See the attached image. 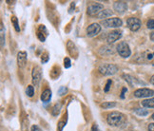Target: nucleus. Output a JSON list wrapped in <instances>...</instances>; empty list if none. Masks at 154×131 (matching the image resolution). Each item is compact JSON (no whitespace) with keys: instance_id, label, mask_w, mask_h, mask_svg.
Here are the masks:
<instances>
[{"instance_id":"37","label":"nucleus","mask_w":154,"mask_h":131,"mask_svg":"<svg viewBox=\"0 0 154 131\" xmlns=\"http://www.w3.org/2000/svg\"><path fill=\"white\" fill-rule=\"evenodd\" d=\"M150 39H151L152 41H154V32H152V33L150 34Z\"/></svg>"},{"instance_id":"17","label":"nucleus","mask_w":154,"mask_h":131,"mask_svg":"<svg viewBox=\"0 0 154 131\" xmlns=\"http://www.w3.org/2000/svg\"><path fill=\"white\" fill-rule=\"evenodd\" d=\"M142 105H143L144 108H154V98L144 100L143 102H142Z\"/></svg>"},{"instance_id":"14","label":"nucleus","mask_w":154,"mask_h":131,"mask_svg":"<svg viewBox=\"0 0 154 131\" xmlns=\"http://www.w3.org/2000/svg\"><path fill=\"white\" fill-rule=\"evenodd\" d=\"M67 47H68V50L69 52L70 55H72L74 57H77V54H78V52H77V49L75 45L70 40L68 41V44H67Z\"/></svg>"},{"instance_id":"29","label":"nucleus","mask_w":154,"mask_h":131,"mask_svg":"<svg viewBox=\"0 0 154 131\" xmlns=\"http://www.w3.org/2000/svg\"><path fill=\"white\" fill-rule=\"evenodd\" d=\"M111 84H112V82H111V80H109L108 82H106V87L104 88V91H105V92H108V91L109 90V88H110V87H111Z\"/></svg>"},{"instance_id":"31","label":"nucleus","mask_w":154,"mask_h":131,"mask_svg":"<svg viewBox=\"0 0 154 131\" xmlns=\"http://www.w3.org/2000/svg\"><path fill=\"white\" fill-rule=\"evenodd\" d=\"M146 26H147V28H149V29H154V20H153V19H150V20L147 21Z\"/></svg>"},{"instance_id":"6","label":"nucleus","mask_w":154,"mask_h":131,"mask_svg":"<svg viewBox=\"0 0 154 131\" xmlns=\"http://www.w3.org/2000/svg\"><path fill=\"white\" fill-rule=\"evenodd\" d=\"M104 9V6L102 4H99V3H96V4H92V5H90L88 7V15H97L100 11H103Z\"/></svg>"},{"instance_id":"16","label":"nucleus","mask_w":154,"mask_h":131,"mask_svg":"<svg viewBox=\"0 0 154 131\" xmlns=\"http://www.w3.org/2000/svg\"><path fill=\"white\" fill-rule=\"evenodd\" d=\"M111 15H112V11L110 10H109V9H106V10L101 11L96 16H97V18H99V19H103V18H108V17H109Z\"/></svg>"},{"instance_id":"26","label":"nucleus","mask_w":154,"mask_h":131,"mask_svg":"<svg viewBox=\"0 0 154 131\" xmlns=\"http://www.w3.org/2000/svg\"><path fill=\"white\" fill-rule=\"evenodd\" d=\"M68 92V88L66 87H60V88L58 89V94L60 95V96H63Z\"/></svg>"},{"instance_id":"36","label":"nucleus","mask_w":154,"mask_h":131,"mask_svg":"<svg viewBox=\"0 0 154 131\" xmlns=\"http://www.w3.org/2000/svg\"><path fill=\"white\" fill-rule=\"evenodd\" d=\"M150 83H151V84L152 85H154V75L151 77V78H150Z\"/></svg>"},{"instance_id":"11","label":"nucleus","mask_w":154,"mask_h":131,"mask_svg":"<svg viewBox=\"0 0 154 131\" xmlns=\"http://www.w3.org/2000/svg\"><path fill=\"white\" fill-rule=\"evenodd\" d=\"M122 37V32L118 31V29H115V31H112L108 34V42L109 43H114L115 41H117L118 39H120Z\"/></svg>"},{"instance_id":"18","label":"nucleus","mask_w":154,"mask_h":131,"mask_svg":"<svg viewBox=\"0 0 154 131\" xmlns=\"http://www.w3.org/2000/svg\"><path fill=\"white\" fill-rule=\"evenodd\" d=\"M123 77L125 78V80L128 83V84H129L130 86H132V87H134L135 84H137V83H139V82L137 81V79L133 78V77H131L130 75H126V74H124Z\"/></svg>"},{"instance_id":"21","label":"nucleus","mask_w":154,"mask_h":131,"mask_svg":"<svg viewBox=\"0 0 154 131\" xmlns=\"http://www.w3.org/2000/svg\"><path fill=\"white\" fill-rule=\"evenodd\" d=\"M116 106V103L115 102H105L103 104H101V108H111Z\"/></svg>"},{"instance_id":"2","label":"nucleus","mask_w":154,"mask_h":131,"mask_svg":"<svg viewBox=\"0 0 154 131\" xmlns=\"http://www.w3.org/2000/svg\"><path fill=\"white\" fill-rule=\"evenodd\" d=\"M99 71L103 75H113L118 71V68L113 64H103L99 67Z\"/></svg>"},{"instance_id":"4","label":"nucleus","mask_w":154,"mask_h":131,"mask_svg":"<svg viewBox=\"0 0 154 131\" xmlns=\"http://www.w3.org/2000/svg\"><path fill=\"white\" fill-rule=\"evenodd\" d=\"M102 24L106 28H119L123 25V22L118 17H113V18H108L104 20Z\"/></svg>"},{"instance_id":"28","label":"nucleus","mask_w":154,"mask_h":131,"mask_svg":"<svg viewBox=\"0 0 154 131\" xmlns=\"http://www.w3.org/2000/svg\"><path fill=\"white\" fill-rule=\"evenodd\" d=\"M49 58H50L49 54L47 52H45L44 54L42 55V57H41V62H42L43 64H45V63H47V62L49 61Z\"/></svg>"},{"instance_id":"10","label":"nucleus","mask_w":154,"mask_h":131,"mask_svg":"<svg viewBox=\"0 0 154 131\" xmlns=\"http://www.w3.org/2000/svg\"><path fill=\"white\" fill-rule=\"evenodd\" d=\"M113 9L118 14H124L128 10V5L125 1H116L113 4Z\"/></svg>"},{"instance_id":"20","label":"nucleus","mask_w":154,"mask_h":131,"mask_svg":"<svg viewBox=\"0 0 154 131\" xmlns=\"http://www.w3.org/2000/svg\"><path fill=\"white\" fill-rule=\"evenodd\" d=\"M11 23L14 24V27L15 29V31L17 32H20V27H19V24H18V19H17L15 16H11Z\"/></svg>"},{"instance_id":"39","label":"nucleus","mask_w":154,"mask_h":131,"mask_svg":"<svg viewBox=\"0 0 154 131\" xmlns=\"http://www.w3.org/2000/svg\"><path fill=\"white\" fill-rule=\"evenodd\" d=\"M151 118L153 119V120H154V113H153V114H152V116H151Z\"/></svg>"},{"instance_id":"35","label":"nucleus","mask_w":154,"mask_h":131,"mask_svg":"<svg viewBox=\"0 0 154 131\" xmlns=\"http://www.w3.org/2000/svg\"><path fill=\"white\" fill-rule=\"evenodd\" d=\"M149 131H154V123L149 124Z\"/></svg>"},{"instance_id":"22","label":"nucleus","mask_w":154,"mask_h":131,"mask_svg":"<svg viewBox=\"0 0 154 131\" xmlns=\"http://www.w3.org/2000/svg\"><path fill=\"white\" fill-rule=\"evenodd\" d=\"M134 112L139 116H146L147 114H149V111H147L146 109H143V108H137V109L134 110Z\"/></svg>"},{"instance_id":"23","label":"nucleus","mask_w":154,"mask_h":131,"mask_svg":"<svg viewBox=\"0 0 154 131\" xmlns=\"http://www.w3.org/2000/svg\"><path fill=\"white\" fill-rule=\"evenodd\" d=\"M26 94L29 97H32L34 94V87L32 86H28V87L26 88Z\"/></svg>"},{"instance_id":"32","label":"nucleus","mask_w":154,"mask_h":131,"mask_svg":"<svg viewBox=\"0 0 154 131\" xmlns=\"http://www.w3.org/2000/svg\"><path fill=\"white\" fill-rule=\"evenodd\" d=\"M127 91H128L127 87H124V88L122 89V93H121V98H122V99L125 98V94H126V92H127Z\"/></svg>"},{"instance_id":"13","label":"nucleus","mask_w":154,"mask_h":131,"mask_svg":"<svg viewBox=\"0 0 154 131\" xmlns=\"http://www.w3.org/2000/svg\"><path fill=\"white\" fill-rule=\"evenodd\" d=\"M27 63V53L25 51H19L17 54V64L20 68H24Z\"/></svg>"},{"instance_id":"15","label":"nucleus","mask_w":154,"mask_h":131,"mask_svg":"<svg viewBox=\"0 0 154 131\" xmlns=\"http://www.w3.org/2000/svg\"><path fill=\"white\" fill-rule=\"evenodd\" d=\"M51 98V90L49 88L45 89V90L41 94V101L43 103H48Z\"/></svg>"},{"instance_id":"8","label":"nucleus","mask_w":154,"mask_h":131,"mask_svg":"<svg viewBox=\"0 0 154 131\" xmlns=\"http://www.w3.org/2000/svg\"><path fill=\"white\" fill-rule=\"evenodd\" d=\"M100 31H101V27L99 26V24L93 23L87 28V34H88V36L92 37L97 35L100 32Z\"/></svg>"},{"instance_id":"33","label":"nucleus","mask_w":154,"mask_h":131,"mask_svg":"<svg viewBox=\"0 0 154 131\" xmlns=\"http://www.w3.org/2000/svg\"><path fill=\"white\" fill-rule=\"evenodd\" d=\"M32 131H42L41 128L38 126H32Z\"/></svg>"},{"instance_id":"25","label":"nucleus","mask_w":154,"mask_h":131,"mask_svg":"<svg viewBox=\"0 0 154 131\" xmlns=\"http://www.w3.org/2000/svg\"><path fill=\"white\" fill-rule=\"evenodd\" d=\"M1 32H0V36H1V47H4L5 45V36H4V26H3V24L1 23Z\"/></svg>"},{"instance_id":"27","label":"nucleus","mask_w":154,"mask_h":131,"mask_svg":"<svg viewBox=\"0 0 154 131\" xmlns=\"http://www.w3.org/2000/svg\"><path fill=\"white\" fill-rule=\"evenodd\" d=\"M70 66H72V62H70L69 58L66 57L64 59V67L66 69H69V68H70Z\"/></svg>"},{"instance_id":"19","label":"nucleus","mask_w":154,"mask_h":131,"mask_svg":"<svg viewBox=\"0 0 154 131\" xmlns=\"http://www.w3.org/2000/svg\"><path fill=\"white\" fill-rule=\"evenodd\" d=\"M61 104H56L54 105V106L51 109V114L53 116H57L59 114V112H60V109H61Z\"/></svg>"},{"instance_id":"38","label":"nucleus","mask_w":154,"mask_h":131,"mask_svg":"<svg viewBox=\"0 0 154 131\" xmlns=\"http://www.w3.org/2000/svg\"><path fill=\"white\" fill-rule=\"evenodd\" d=\"M147 58H149V59H152V54H149V55H147Z\"/></svg>"},{"instance_id":"24","label":"nucleus","mask_w":154,"mask_h":131,"mask_svg":"<svg viewBox=\"0 0 154 131\" xmlns=\"http://www.w3.org/2000/svg\"><path fill=\"white\" fill-rule=\"evenodd\" d=\"M28 127H29V120H28L27 118H25L24 120L22 121L21 130H22V131H28Z\"/></svg>"},{"instance_id":"34","label":"nucleus","mask_w":154,"mask_h":131,"mask_svg":"<svg viewBox=\"0 0 154 131\" xmlns=\"http://www.w3.org/2000/svg\"><path fill=\"white\" fill-rule=\"evenodd\" d=\"M91 131H99V130H98V127H97V126H96L95 123H93V124H92Z\"/></svg>"},{"instance_id":"5","label":"nucleus","mask_w":154,"mask_h":131,"mask_svg":"<svg viewBox=\"0 0 154 131\" xmlns=\"http://www.w3.org/2000/svg\"><path fill=\"white\" fill-rule=\"evenodd\" d=\"M154 91L149 88H140L134 91V96L137 98H145V97H151L153 96Z\"/></svg>"},{"instance_id":"30","label":"nucleus","mask_w":154,"mask_h":131,"mask_svg":"<svg viewBox=\"0 0 154 131\" xmlns=\"http://www.w3.org/2000/svg\"><path fill=\"white\" fill-rule=\"evenodd\" d=\"M65 126H66V122H64V121L59 122V123H58V131H62Z\"/></svg>"},{"instance_id":"9","label":"nucleus","mask_w":154,"mask_h":131,"mask_svg":"<svg viewBox=\"0 0 154 131\" xmlns=\"http://www.w3.org/2000/svg\"><path fill=\"white\" fill-rule=\"evenodd\" d=\"M32 83L35 87H37L39 85V83L41 81V77H42V71L39 67H35L32 69Z\"/></svg>"},{"instance_id":"1","label":"nucleus","mask_w":154,"mask_h":131,"mask_svg":"<svg viewBox=\"0 0 154 131\" xmlns=\"http://www.w3.org/2000/svg\"><path fill=\"white\" fill-rule=\"evenodd\" d=\"M124 121V115L120 112H111L106 118V122L111 126H117L121 124Z\"/></svg>"},{"instance_id":"3","label":"nucleus","mask_w":154,"mask_h":131,"mask_svg":"<svg viewBox=\"0 0 154 131\" xmlns=\"http://www.w3.org/2000/svg\"><path fill=\"white\" fill-rule=\"evenodd\" d=\"M117 51L119 53V55L122 56L123 58H128L130 56V54H131L129 46L126 42L119 43V45L117 46Z\"/></svg>"},{"instance_id":"7","label":"nucleus","mask_w":154,"mask_h":131,"mask_svg":"<svg viewBox=\"0 0 154 131\" xmlns=\"http://www.w3.org/2000/svg\"><path fill=\"white\" fill-rule=\"evenodd\" d=\"M127 24H128V27L131 29L132 32H136L138 31L141 27V21L136 18V17H130L127 20Z\"/></svg>"},{"instance_id":"12","label":"nucleus","mask_w":154,"mask_h":131,"mask_svg":"<svg viewBox=\"0 0 154 131\" xmlns=\"http://www.w3.org/2000/svg\"><path fill=\"white\" fill-rule=\"evenodd\" d=\"M48 36V31H47V29L44 25H40L38 27V29H37V37L38 39L41 41V42H44L46 40V37Z\"/></svg>"}]
</instances>
